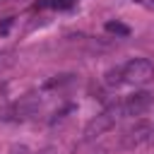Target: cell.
Here are the masks:
<instances>
[{
    "label": "cell",
    "mask_w": 154,
    "mask_h": 154,
    "mask_svg": "<svg viewBox=\"0 0 154 154\" xmlns=\"http://www.w3.org/2000/svg\"><path fill=\"white\" fill-rule=\"evenodd\" d=\"M75 2H77V0H53L51 5H53V7H58V10H67V7H72Z\"/></svg>",
    "instance_id": "cell-9"
},
{
    "label": "cell",
    "mask_w": 154,
    "mask_h": 154,
    "mask_svg": "<svg viewBox=\"0 0 154 154\" xmlns=\"http://www.w3.org/2000/svg\"><path fill=\"white\" fill-rule=\"evenodd\" d=\"M152 137H154V125H152L149 120H137L135 125H130V128L123 132L120 144H123L125 149H135V147L147 144Z\"/></svg>",
    "instance_id": "cell-3"
},
{
    "label": "cell",
    "mask_w": 154,
    "mask_h": 154,
    "mask_svg": "<svg viewBox=\"0 0 154 154\" xmlns=\"http://www.w3.org/2000/svg\"><path fill=\"white\" fill-rule=\"evenodd\" d=\"M7 154H31V152H29V147H24V144H12V147L7 149Z\"/></svg>",
    "instance_id": "cell-10"
},
{
    "label": "cell",
    "mask_w": 154,
    "mask_h": 154,
    "mask_svg": "<svg viewBox=\"0 0 154 154\" xmlns=\"http://www.w3.org/2000/svg\"><path fill=\"white\" fill-rule=\"evenodd\" d=\"M123 79L130 84H147L154 79V63L147 58H132L123 65Z\"/></svg>",
    "instance_id": "cell-2"
},
{
    "label": "cell",
    "mask_w": 154,
    "mask_h": 154,
    "mask_svg": "<svg viewBox=\"0 0 154 154\" xmlns=\"http://www.w3.org/2000/svg\"><path fill=\"white\" fill-rule=\"evenodd\" d=\"M152 103H154V94L152 91H135L120 106H123V116H142L144 111L152 108Z\"/></svg>",
    "instance_id": "cell-5"
},
{
    "label": "cell",
    "mask_w": 154,
    "mask_h": 154,
    "mask_svg": "<svg viewBox=\"0 0 154 154\" xmlns=\"http://www.w3.org/2000/svg\"><path fill=\"white\" fill-rule=\"evenodd\" d=\"M10 24H12V19H7V22H5V24H2V26H0V31H2V34H5V31H7V29H10Z\"/></svg>",
    "instance_id": "cell-11"
},
{
    "label": "cell",
    "mask_w": 154,
    "mask_h": 154,
    "mask_svg": "<svg viewBox=\"0 0 154 154\" xmlns=\"http://www.w3.org/2000/svg\"><path fill=\"white\" fill-rule=\"evenodd\" d=\"M103 29L108 31V34H116V36H130V26L128 24H123V22H113V19H108L106 24H103Z\"/></svg>",
    "instance_id": "cell-7"
},
{
    "label": "cell",
    "mask_w": 154,
    "mask_h": 154,
    "mask_svg": "<svg viewBox=\"0 0 154 154\" xmlns=\"http://www.w3.org/2000/svg\"><path fill=\"white\" fill-rule=\"evenodd\" d=\"M118 118H123V106H120V101L108 103L96 118H91V120L87 123V128H84V142H94L96 137H101L103 132H108V130L116 125Z\"/></svg>",
    "instance_id": "cell-1"
},
{
    "label": "cell",
    "mask_w": 154,
    "mask_h": 154,
    "mask_svg": "<svg viewBox=\"0 0 154 154\" xmlns=\"http://www.w3.org/2000/svg\"><path fill=\"white\" fill-rule=\"evenodd\" d=\"M38 154H55V152H53V147H46V149H41Z\"/></svg>",
    "instance_id": "cell-12"
},
{
    "label": "cell",
    "mask_w": 154,
    "mask_h": 154,
    "mask_svg": "<svg viewBox=\"0 0 154 154\" xmlns=\"http://www.w3.org/2000/svg\"><path fill=\"white\" fill-rule=\"evenodd\" d=\"M70 82H72V75H58V77L48 79L43 84V89H55V87H63V84H70Z\"/></svg>",
    "instance_id": "cell-8"
},
{
    "label": "cell",
    "mask_w": 154,
    "mask_h": 154,
    "mask_svg": "<svg viewBox=\"0 0 154 154\" xmlns=\"http://www.w3.org/2000/svg\"><path fill=\"white\" fill-rule=\"evenodd\" d=\"M125 79H123V65L120 67H111L106 75H103V84L106 87H120Z\"/></svg>",
    "instance_id": "cell-6"
},
{
    "label": "cell",
    "mask_w": 154,
    "mask_h": 154,
    "mask_svg": "<svg viewBox=\"0 0 154 154\" xmlns=\"http://www.w3.org/2000/svg\"><path fill=\"white\" fill-rule=\"evenodd\" d=\"M41 106V99L38 96H24L22 101L7 106L0 111V120H24V118H31Z\"/></svg>",
    "instance_id": "cell-4"
}]
</instances>
